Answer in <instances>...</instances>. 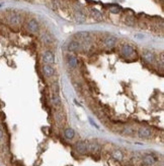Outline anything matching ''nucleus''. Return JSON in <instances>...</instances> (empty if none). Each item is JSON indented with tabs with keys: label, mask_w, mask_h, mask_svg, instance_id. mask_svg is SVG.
Masks as SVG:
<instances>
[{
	"label": "nucleus",
	"mask_w": 164,
	"mask_h": 166,
	"mask_svg": "<svg viewBox=\"0 0 164 166\" xmlns=\"http://www.w3.org/2000/svg\"><path fill=\"white\" fill-rule=\"evenodd\" d=\"M99 150V145L97 143H87V152L90 153H95Z\"/></svg>",
	"instance_id": "16"
},
{
	"label": "nucleus",
	"mask_w": 164,
	"mask_h": 166,
	"mask_svg": "<svg viewBox=\"0 0 164 166\" xmlns=\"http://www.w3.org/2000/svg\"><path fill=\"white\" fill-rule=\"evenodd\" d=\"M90 13H91V16H92L94 20H102L101 13L98 11L97 9H94V8H92V9L90 10Z\"/></svg>",
	"instance_id": "17"
},
{
	"label": "nucleus",
	"mask_w": 164,
	"mask_h": 166,
	"mask_svg": "<svg viewBox=\"0 0 164 166\" xmlns=\"http://www.w3.org/2000/svg\"><path fill=\"white\" fill-rule=\"evenodd\" d=\"M64 137H65L67 140H72V139L75 137L74 129L71 128H65V129H64Z\"/></svg>",
	"instance_id": "15"
},
{
	"label": "nucleus",
	"mask_w": 164,
	"mask_h": 166,
	"mask_svg": "<svg viewBox=\"0 0 164 166\" xmlns=\"http://www.w3.org/2000/svg\"><path fill=\"white\" fill-rule=\"evenodd\" d=\"M3 135H4V132H3V129L0 128V141L3 139Z\"/></svg>",
	"instance_id": "23"
},
{
	"label": "nucleus",
	"mask_w": 164,
	"mask_h": 166,
	"mask_svg": "<svg viewBox=\"0 0 164 166\" xmlns=\"http://www.w3.org/2000/svg\"><path fill=\"white\" fill-rule=\"evenodd\" d=\"M109 11H111V13H114V14H118L121 11V8L118 6H111V8H109Z\"/></svg>",
	"instance_id": "19"
},
{
	"label": "nucleus",
	"mask_w": 164,
	"mask_h": 166,
	"mask_svg": "<svg viewBox=\"0 0 164 166\" xmlns=\"http://www.w3.org/2000/svg\"><path fill=\"white\" fill-rule=\"evenodd\" d=\"M67 63H68V66L70 68H76L78 64V59L74 55H69L68 58H67Z\"/></svg>",
	"instance_id": "12"
},
{
	"label": "nucleus",
	"mask_w": 164,
	"mask_h": 166,
	"mask_svg": "<svg viewBox=\"0 0 164 166\" xmlns=\"http://www.w3.org/2000/svg\"><path fill=\"white\" fill-rule=\"evenodd\" d=\"M152 135V131L149 128L142 126L138 129V137L141 139H149Z\"/></svg>",
	"instance_id": "5"
},
{
	"label": "nucleus",
	"mask_w": 164,
	"mask_h": 166,
	"mask_svg": "<svg viewBox=\"0 0 164 166\" xmlns=\"http://www.w3.org/2000/svg\"><path fill=\"white\" fill-rule=\"evenodd\" d=\"M61 98H60V95L57 94V93H52V104H53L54 107H59L61 106Z\"/></svg>",
	"instance_id": "13"
},
{
	"label": "nucleus",
	"mask_w": 164,
	"mask_h": 166,
	"mask_svg": "<svg viewBox=\"0 0 164 166\" xmlns=\"http://www.w3.org/2000/svg\"><path fill=\"white\" fill-rule=\"evenodd\" d=\"M121 55L125 56L126 58H133L136 55V50L129 44H125L121 48Z\"/></svg>",
	"instance_id": "1"
},
{
	"label": "nucleus",
	"mask_w": 164,
	"mask_h": 166,
	"mask_svg": "<svg viewBox=\"0 0 164 166\" xmlns=\"http://www.w3.org/2000/svg\"><path fill=\"white\" fill-rule=\"evenodd\" d=\"M117 38L114 37V36H108V37H106L104 39V41H103V43H104L105 47L108 48H114L115 46V44H117Z\"/></svg>",
	"instance_id": "10"
},
{
	"label": "nucleus",
	"mask_w": 164,
	"mask_h": 166,
	"mask_svg": "<svg viewBox=\"0 0 164 166\" xmlns=\"http://www.w3.org/2000/svg\"><path fill=\"white\" fill-rule=\"evenodd\" d=\"M43 41H44L46 44H49V43H51V42H52V39L49 37L48 35H44V36H43Z\"/></svg>",
	"instance_id": "21"
},
{
	"label": "nucleus",
	"mask_w": 164,
	"mask_h": 166,
	"mask_svg": "<svg viewBox=\"0 0 164 166\" xmlns=\"http://www.w3.org/2000/svg\"><path fill=\"white\" fill-rule=\"evenodd\" d=\"M6 19H7V22L12 26H18L20 23V20H21V17H20L19 14L15 13H9Z\"/></svg>",
	"instance_id": "3"
},
{
	"label": "nucleus",
	"mask_w": 164,
	"mask_h": 166,
	"mask_svg": "<svg viewBox=\"0 0 164 166\" xmlns=\"http://www.w3.org/2000/svg\"><path fill=\"white\" fill-rule=\"evenodd\" d=\"M75 150L79 154H86L87 153V143L84 141H79L75 144Z\"/></svg>",
	"instance_id": "6"
},
{
	"label": "nucleus",
	"mask_w": 164,
	"mask_h": 166,
	"mask_svg": "<svg viewBox=\"0 0 164 166\" xmlns=\"http://www.w3.org/2000/svg\"><path fill=\"white\" fill-rule=\"evenodd\" d=\"M59 91H60L59 85H58L57 83L53 84V85H52V92H53V93H57V94H59Z\"/></svg>",
	"instance_id": "20"
},
{
	"label": "nucleus",
	"mask_w": 164,
	"mask_h": 166,
	"mask_svg": "<svg viewBox=\"0 0 164 166\" xmlns=\"http://www.w3.org/2000/svg\"><path fill=\"white\" fill-rule=\"evenodd\" d=\"M26 29L27 31H29L30 33H36L39 31V23L36 20H29V23H26Z\"/></svg>",
	"instance_id": "9"
},
{
	"label": "nucleus",
	"mask_w": 164,
	"mask_h": 166,
	"mask_svg": "<svg viewBox=\"0 0 164 166\" xmlns=\"http://www.w3.org/2000/svg\"><path fill=\"white\" fill-rule=\"evenodd\" d=\"M125 23L128 25V26H131V27L135 26V17L132 16H127L126 20H125Z\"/></svg>",
	"instance_id": "18"
},
{
	"label": "nucleus",
	"mask_w": 164,
	"mask_h": 166,
	"mask_svg": "<svg viewBox=\"0 0 164 166\" xmlns=\"http://www.w3.org/2000/svg\"><path fill=\"white\" fill-rule=\"evenodd\" d=\"M80 48H81L80 42L75 41V40L71 41L68 44V46H67V49H68V51H71V52H74V51H78L79 49H80Z\"/></svg>",
	"instance_id": "11"
},
{
	"label": "nucleus",
	"mask_w": 164,
	"mask_h": 166,
	"mask_svg": "<svg viewBox=\"0 0 164 166\" xmlns=\"http://www.w3.org/2000/svg\"><path fill=\"white\" fill-rule=\"evenodd\" d=\"M42 71H43V74L47 78L53 77V75L55 74V68L53 67V65L44 64L42 66Z\"/></svg>",
	"instance_id": "7"
},
{
	"label": "nucleus",
	"mask_w": 164,
	"mask_h": 166,
	"mask_svg": "<svg viewBox=\"0 0 164 166\" xmlns=\"http://www.w3.org/2000/svg\"><path fill=\"white\" fill-rule=\"evenodd\" d=\"M111 158L114 159L115 161H121L124 159V154L121 150H114V152L111 153Z\"/></svg>",
	"instance_id": "14"
},
{
	"label": "nucleus",
	"mask_w": 164,
	"mask_h": 166,
	"mask_svg": "<svg viewBox=\"0 0 164 166\" xmlns=\"http://www.w3.org/2000/svg\"><path fill=\"white\" fill-rule=\"evenodd\" d=\"M42 61L44 64L53 65L55 63V54L52 51H45L42 55Z\"/></svg>",
	"instance_id": "2"
},
{
	"label": "nucleus",
	"mask_w": 164,
	"mask_h": 166,
	"mask_svg": "<svg viewBox=\"0 0 164 166\" xmlns=\"http://www.w3.org/2000/svg\"><path fill=\"white\" fill-rule=\"evenodd\" d=\"M142 57H143V59H144V61L147 63H153L155 61V58H156V57H155V54L148 50L143 52Z\"/></svg>",
	"instance_id": "8"
},
{
	"label": "nucleus",
	"mask_w": 164,
	"mask_h": 166,
	"mask_svg": "<svg viewBox=\"0 0 164 166\" xmlns=\"http://www.w3.org/2000/svg\"><path fill=\"white\" fill-rule=\"evenodd\" d=\"M142 161L145 166H153L157 162V158L154 155H152V154H145L143 156Z\"/></svg>",
	"instance_id": "4"
},
{
	"label": "nucleus",
	"mask_w": 164,
	"mask_h": 166,
	"mask_svg": "<svg viewBox=\"0 0 164 166\" xmlns=\"http://www.w3.org/2000/svg\"><path fill=\"white\" fill-rule=\"evenodd\" d=\"M55 117H56L57 121H61V120H62V114H61V112H57Z\"/></svg>",
	"instance_id": "22"
}]
</instances>
